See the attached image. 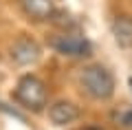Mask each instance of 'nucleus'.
Instances as JSON below:
<instances>
[{
    "mask_svg": "<svg viewBox=\"0 0 132 130\" xmlns=\"http://www.w3.org/2000/svg\"><path fill=\"white\" fill-rule=\"evenodd\" d=\"M84 130H104V128H101V126H86Z\"/></svg>",
    "mask_w": 132,
    "mask_h": 130,
    "instance_id": "8",
    "label": "nucleus"
},
{
    "mask_svg": "<svg viewBox=\"0 0 132 130\" xmlns=\"http://www.w3.org/2000/svg\"><path fill=\"white\" fill-rule=\"evenodd\" d=\"M79 84L88 97L106 102L114 95V75L101 64H90L79 73Z\"/></svg>",
    "mask_w": 132,
    "mask_h": 130,
    "instance_id": "1",
    "label": "nucleus"
},
{
    "mask_svg": "<svg viewBox=\"0 0 132 130\" xmlns=\"http://www.w3.org/2000/svg\"><path fill=\"white\" fill-rule=\"evenodd\" d=\"M48 119L55 126H68L75 119H79V108L68 99H60L48 106Z\"/></svg>",
    "mask_w": 132,
    "mask_h": 130,
    "instance_id": "6",
    "label": "nucleus"
},
{
    "mask_svg": "<svg viewBox=\"0 0 132 130\" xmlns=\"http://www.w3.org/2000/svg\"><path fill=\"white\" fill-rule=\"evenodd\" d=\"M20 9L33 22H46L55 16L57 2L55 0H20Z\"/></svg>",
    "mask_w": 132,
    "mask_h": 130,
    "instance_id": "5",
    "label": "nucleus"
},
{
    "mask_svg": "<svg viewBox=\"0 0 132 130\" xmlns=\"http://www.w3.org/2000/svg\"><path fill=\"white\" fill-rule=\"evenodd\" d=\"M112 35H114V42H117L119 47L123 49H130L132 47V18L126 13L117 16L112 20Z\"/></svg>",
    "mask_w": 132,
    "mask_h": 130,
    "instance_id": "7",
    "label": "nucleus"
},
{
    "mask_svg": "<svg viewBox=\"0 0 132 130\" xmlns=\"http://www.w3.org/2000/svg\"><path fill=\"white\" fill-rule=\"evenodd\" d=\"M9 57L13 60V64H18V66H31V64H35V62L42 57V49H40V44L33 40V37L20 35L18 40H13V44H11Z\"/></svg>",
    "mask_w": 132,
    "mask_h": 130,
    "instance_id": "3",
    "label": "nucleus"
},
{
    "mask_svg": "<svg viewBox=\"0 0 132 130\" xmlns=\"http://www.w3.org/2000/svg\"><path fill=\"white\" fill-rule=\"evenodd\" d=\"M13 97L22 108L33 112H40L48 106V88L38 75H22L15 84Z\"/></svg>",
    "mask_w": 132,
    "mask_h": 130,
    "instance_id": "2",
    "label": "nucleus"
},
{
    "mask_svg": "<svg viewBox=\"0 0 132 130\" xmlns=\"http://www.w3.org/2000/svg\"><path fill=\"white\" fill-rule=\"evenodd\" d=\"M53 49L62 55H68V57H86L90 55L93 47L90 42L81 35H73V33H64V35H57L53 40Z\"/></svg>",
    "mask_w": 132,
    "mask_h": 130,
    "instance_id": "4",
    "label": "nucleus"
}]
</instances>
